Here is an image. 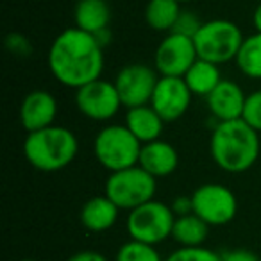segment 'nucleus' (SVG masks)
<instances>
[{"instance_id":"f257e3e1","label":"nucleus","mask_w":261,"mask_h":261,"mask_svg":"<svg viewBox=\"0 0 261 261\" xmlns=\"http://www.w3.org/2000/svg\"><path fill=\"white\" fill-rule=\"evenodd\" d=\"M97 36L79 27L65 29L48 48V68L54 79L68 88H81L100 79L104 52Z\"/></svg>"},{"instance_id":"f03ea898","label":"nucleus","mask_w":261,"mask_h":261,"mask_svg":"<svg viewBox=\"0 0 261 261\" xmlns=\"http://www.w3.org/2000/svg\"><path fill=\"white\" fill-rule=\"evenodd\" d=\"M210 152L218 168L242 174L252 168L259 158V133L242 118L218 122L211 133Z\"/></svg>"},{"instance_id":"7ed1b4c3","label":"nucleus","mask_w":261,"mask_h":261,"mask_svg":"<svg viewBox=\"0 0 261 261\" xmlns=\"http://www.w3.org/2000/svg\"><path fill=\"white\" fill-rule=\"evenodd\" d=\"M79 142L72 130L63 125H50L27 133L23 156L36 170L58 172L66 168L77 156Z\"/></svg>"},{"instance_id":"20e7f679","label":"nucleus","mask_w":261,"mask_h":261,"mask_svg":"<svg viewBox=\"0 0 261 261\" xmlns=\"http://www.w3.org/2000/svg\"><path fill=\"white\" fill-rule=\"evenodd\" d=\"M142 142L127 125H108L100 129L93 142V154L97 161L109 172L136 167L142 154Z\"/></svg>"},{"instance_id":"39448f33","label":"nucleus","mask_w":261,"mask_h":261,"mask_svg":"<svg viewBox=\"0 0 261 261\" xmlns=\"http://www.w3.org/2000/svg\"><path fill=\"white\" fill-rule=\"evenodd\" d=\"M243 40L245 38H243L240 27L222 18L204 22L199 33L193 36V43H195L199 58L215 63L218 66L236 59Z\"/></svg>"},{"instance_id":"423d86ee","label":"nucleus","mask_w":261,"mask_h":261,"mask_svg":"<svg viewBox=\"0 0 261 261\" xmlns=\"http://www.w3.org/2000/svg\"><path fill=\"white\" fill-rule=\"evenodd\" d=\"M156 181V177H152L149 172L136 165L125 170L111 172L106 181L104 195H108L118 210L133 211L154 200Z\"/></svg>"},{"instance_id":"0eeeda50","label":"nucleus","mask_w":261,"mask_h":261,"mask_svg":"<svg viewBox=\"0 0 261 261\" xmlns=\"http://www.w3.org/2000/svg\"><path fill=\"white\" fill-rule=\"evenodd\" d=\"M175 213L172 206L160 200H150L136 210L129 211L127 217V232L130 240L158 245L172 236Z\"/></svg>"},{"instance_id":"6e6552de","label":"nucleus","mask_w":261,"mask_h":261,"mask_svg":"<svg viewBox=\"0 0 261 261\" xmlns=\"http://www.w3.org/2000/svg\"><path fill=\"white\" fill-rule=\"evenodd\" d=\"M192 210L207 225H225L234 220L238 213V200L234 193L224 185L207 182L192 193Z\"/></svg>"},{"instance_id":"1a4fd4ad","label":"nucleus","mask_w":261,"mask_h":261,"mask_svg":"<svg viewBox=\"0 0 261 261\" xmlns=\"http://www.w3.org/2000/svg\"><path fill=\"white\" fill-rule=\"evenodd\" d=\"M75 104L86 118L95 120V122L111 120L122 108V100H120L115 83L104 79H95L77 88Z\"/></svg>"},{"instance_id":"9d476101","label":"nucleus","mask_w":261,"mask_h":261,"mask_svg":"<svg viewBox=\"0 0 261 261\" xmlns=\"http://www.w3.org/2000/svg\"><path fill=\"white\" fill-rule=\"evenodd\" d=\"M199 59L193 38L177 33H168V36L158 45L154 54V68L160 77H185L190 66Z\"/></svg>"},{"instance_id":"9b49d317","label":"nucleus","mask_w":261,"mask_h":261,"mask_svg":"<svg viewBox=\"0 0 261 261\" xmlns=\"http://www.w3.org/2000/svg\"><path fill=\"white\" fill-rule=\"evenodd\" d=\"M158 81H160V77H158L156 68L140 65V63L123 66L116 73L115 79V86L120 95L122 106L130 109L138 108V106L150 104V98H152Z\"/></svg>"},{"instance_id":"f8f14e48","label":"nucleus","mask_w":261,"mask_h":261,"mask_svg":"<svg viewBox=\"0 0 261 261\" xmlns=\"http://www.w3.org/2000/svg\"><path fill=\"white\" fill-rule=\"evenodd\" d=\"M193 93L182 77H160L154 88L150 106L165 122H175L188 111Z\"/></svg>"},{"instance_id":"ddd939ff","label":"nucleus","mask_w":261,"mask_h":261,"mask_svg":"<svg viewBox=\"0 0 261 261\" xmlns=\"http://www.w3.org/2000/svg\"><path fill=\"white\" fill-rule=\"evenodd\" d=\"M56 115H58V100L54 95L45 90L31 91L20 106V122L27 133L54 125Z\"/></svg>"},{"instance_id":"4468645a","label":"nucleus","mask_w":261,"mask_h":261,"mask_svg":"<svg viewBox=\"0 0 261 261\" xmlns=\"http://www.w3.org/2000/svg\"><path fill=\"white\" fill-rule=\"evenodd\" d=\"M247 95L234 81H224L206 97L210 113L218 122L238 120L243 115Z\"/></svg>"},{"instance_id":"2eb2a0df","label":"nucleus","mask_w":261,"mask_h":261,"mask_svg":"<svg viewBox=\"0 0 261 261\" xmlns=\"http://www.w3.org/2000/svg\"><path fill=\"white\" fill-rule=\"evenodd\" d=\"M138 165L149 172L152 177L163 179L175 172L179 165V154L168 142L156 140L142 147Z\"/></svg>"},{"instance_id":"dca6fc26","label":"nucleus","mask_w":261,"mask_h":261,"mask_svg":"<svg viewBox=\"0 0 261 261\" xmlns=\"http://www.w3.org/2000/svg\"><path fill=\"white\" fill-rule=\"evenodd\" d=\"M125 125L142 142V145H145V143L160 140L161 133H163L165 120L158 115V111L152 106L145 104L127 109Z\"/></svg>"},{"instance_id":"f3484780","label":"nucleus","mask_w":261,"mask_h":261,"mask_svg":"<svg viewBox=\"0 0 261 261\" xmlns=\"http://www.w3.org/2000/svg\"><path fill=\"white\" fill-rule=\"evenodd\" d=\"M118 207L108 195H97L86 200L81 210V224L91 232H104L115 225Z\"/></svg>"},{"instance_id":"a211bd4d","label":"nucleus","mask_w":261,"mask_h":261,"mask_svg":"<svg viewBox=\"0 0 261 261\" xmlns=\"http://www.w3.org/2000/svg\"><path fill=\"white\" fill-rule=\"evenodd\" d=\"M75 27L93 36L109 31L111 22V9L106 0H79L73 11Z\"/></svg>"},{"instance_id":"6ab92c4d","label":"nucleus","mask_w":261,"mask_h":261,"mask_svg":"<svg viewBox=\"0 0 261 261\" xmlns=\"http://www.w3.org/2000/svg\"><path fill=\"white\" fill-rule=\"evenodd\" d=\"M182 79H185L186 86L190 88V91L193 95H199V97H207L222 83L218 65L200 58L190 66V70L185 73Z\"/></svg>"},{"instance_id":"aec40b11","label":"nucleus","mask_w":261,"mask_h":261,"mask_svg":"<svg viewBox=\"0 0 261 261\" xmlns=\"http://www.w3.org/2000/svg\"><path fill=\"white\" fill-rule=\"evenodd\" d=\"M207 232H210V225L195 213H188L175 217L172 238L181 247H200L206 242Z\"/></svg>"},{"instance_id":"412c9836","label":"nucleus","mask_w":261,"mask_h":261,"mask_svg":"<svg viewBox=\"0 0 261 261\" xmlns=\"http://www.w3.org/2000/svg\"><path fill=\"white\" fill-rule=\"evenodd\" d=\"M181 11L177 0H149L145 8V22L152 31L172 33Z\"/></svg>"},{"instance_id":"4be33fe9","label":"nucleus","mask_w":261,"mask_h":261,"mask_svg":"<svg viewBox=\"0 0 261 261\" xmlns=\"http://www.w3.org/2000/svg\"><path fill=\"white\" fill-rule=\"evenodd\" d=\"M234 61L243 75L261 79V33H254L243 40Z\"/></svg>"},{"instance_id":"5701e85b","label":"nucleus","mask_w":261,"mask_h":261,"mask_svg":"<svg viewBox=\"0 0 261 261\" xmlns=\"http://www.w3.org/2000/svg\"><path fill=\"white\" fill-rule=\"evenodd\" d=\"M115 261H165L161 254L158 252L156 245L129 240L116 252Z\"/></svg>"},{"instance_id":"b1692460","label":"nucleus","mask_w":261,"mask_h":261,"mask_svg":"<svg viewBox=\"0 0 261 261\" xmlns=\"http://www.w3.org/2000/svg\"><path fill=\"white\" fill-rule=\"evenodd\" d=\"M165 261H222V256L206 247H179Z\"/></svg>"},{"instance_id":"393cba45","label":"nucleus","mask_w":261,"mask_h":261,"mask_svg":"<svg viewBox=\"0 0 261 261\" xmlns=\"http://www.w3.org/2000/svg\"><path fill=\"white\" fill-rule=\"evenodd\" d=\"M242 120H245L254 130L261 133V90L247 95Z\"/></svg>"},{"instance_id":"a878e982","label":"nucleus","mask_w":261,"mask_h":261,"mask_svg":"<svg viewBox=\"0 0 261 261\" xmlns=\"http://www.w3.org/2000/svg\"><path fill=\"white\" fill-rule=\"evenodd\" d=\"M200 25H202V22L197 18L195 13L181 11V15H179V18H177V22H175L174 29H172V33H177V34H182V36L193 38L197 33H199Z\"/></svg>"},{"instance_id":"bb28decb","label":"nucleus","mask_w":261,"mask_h":261,"mask_svg":"<svg viewBox=\"0 0 261 261\" xmlns=\"http://www.w3.org/2000/svg\"><path fill=\"white\" fill-rule=\"evenodd\" d=\"M220 256L222 261H261L257 254H254L252 250H247V249H232L220 254Z\"/></svg>"},{"instance_id":"cd10ccee","label":"nucleus","mask_w":261,"mask_h":261,"mask_svg":"<svg viewBox=\"0 0 261 261\" xmlns=\"http://www.w3.org/2000/svg\"><path fill=\"white\" fill-rule=\"evenodd\" d=\"M172 211L175 213V217L193 213V210H192V197H177V199L172 202Z\"/></svg>"},{"instance_id":"c85d7f7f","label":"nucleus","mask_w":261,"mask_h":261,"mask_svg":"<svg viewBox=\"0 0 261 261\" xmlns=\"http://www.w3.org/2000/svg\"><path fill=\"white\" fill-rule=\"evenodd\" d=\"M68 261H109V259L104 254L95 252V250H81V252H75L73 256H70Z\"/></svg>"},{"instance_id":"c756f323","label":"nucleus","mask_w":261,"mask_h":261,"mask_svg":"<svg viewBox=\"0 0 261 261\" xmlns=\"http://www.w3.org/2000/svg\"><path fill=\"white\" fill-rule=\"evenodd\" d=\"M252 23H254V29H256V33H261V4L257 6L256 11H254Z\"/></svg>"},{"instance_id":"7c9ffc66","label":"nucleus","mask_w":261,"mask_h":261,"mask_svg":"<svg viewBox=\"0 0 261 261\" xmlns=\"http://www.w3.org/2000/svg\"><path fill=\"white\" fill-rule=\"evenodd\" d=\"M177 2H179V4H181V2H190V0H177Z\"/></svg>"},{"instance_id":"2f4dec72","label":"nucleus","mask_w":261,"mask_h":261,"mask_svg":"<svg viewBox=\"0 0 261 261\" xmlns=\"http://www.w3.org/2000/svg\"><path fill=\"white\" fill-rule=\"evenodd\" d=\"M20 261H38V259H20Z\"/></svg>"}]
</instances>
